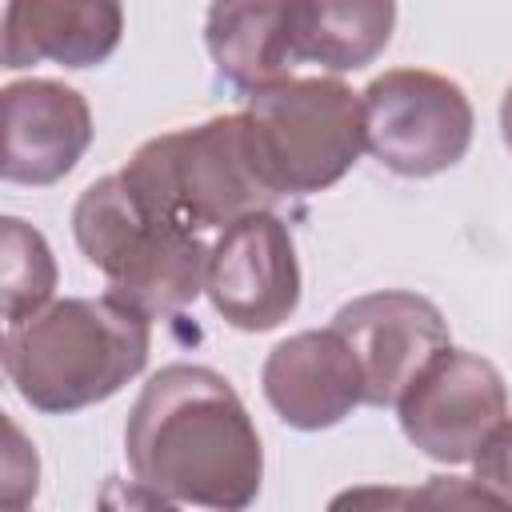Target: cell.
I'll return each instance as SVG.
<instances>
[{
	"instance_id": "8fae6325",
	"label": "cell",
	"mask_w": 512,
	"mask_h": 512,
	"mask_svg": "<svg viewBox=\"0 0 512 512\" xmlns=\"http://www.w3.org/2000/svg\"><path fill=\"white\" fill-rule=\"evenodd\" d=\"M260 388L272 412L300 432L332 428L364 404L360 360L332 324L280 340L260 368Z\"/></svg>"
},
{
	"instance_id": "3957f363",
	"label": "cell",
	"mask_w": 512,
	"mask_h": 512,
	"mask_svg": "<svg viewBox=\"0 0 512 512\" xmlns=\"http://www.w3.org/2000/svg\"><path fill=\"white\" fill-rule=\"evenodd\" d=\"M72 236L84 260L108 280V296L148 320L176 316L204 292L212 256L204 236L148 212L120 172L100 176L80 192Z\"/></svg>"
},
{
	"instance_id": "6da1fadb",
	"label": "cell",
	"mask_w": 512,
	"mask_h": 512,
	"mask_svg": "<svg viewBox=\"0 0 512 512\" xmlns=\"http://www.w3.org/2000/svg\"><path fill=\"white\" fill-rule=\"evenodd\" d=\"M128 468L160 504L248 508L264 448L240 392L204 364H168L136 396L124 428Z\"/></svg>"
},
{
	"instance_id": "277c9868",
	"label": "cell",
	"mask_w": 512,
	"mask_h": 512,
	"mask_svg": "<svg viewBox=\"0 0 512 512\" xmlns=\"http://www.w3.org/2000/svg\"><path fill=\"white\" fill-rule=\"evenodd\" d=\"M120 176L148 212L200 236L224 232L280 200L256 168L244 112L144 140Z\"/></svg>"
},
{
	"instance_id": "4fadbf2b",
	"label": "cell",
	"mask_w": 512,
	"mask_h": 512,
	"mask_svg": "<svg viewBox=\"0 0 512 512\" xmlns=\"http://www.w3.org/2000/svg\"><path fill=\"white\" fill-rule=\"evenodd\" d=\"M204 44L216 72L244 92L284 80L300 64L296 0H212Z\"/></svg>"
},
{
	"instance_id": "7c38bea8",
	"label": "cell",
	"mask_w": 512,
	"mask_h": 512,
	"mask_svg": "<svg viewBox=\"0 0 512 512\" xmlns=\"http://www.w3.org/2000/svg\"><path fill=\"white\" fill-rule=\"evenodd\" d=\"M4 68L40 60L64 68L104 64L124 36V0H4Z\"/></svg>"
},
{
	"instance_id": "ac0fdd59",
	"label": "cell",
	"mask_w": 512,
	"mask_h": 512,
	"mask_svg": "<svg viewBox=\"0 0 512 512\" xmlns=\"http://www.w3.org/2000/svg\"><path fill=\"white\" fill-rule=\"evenodd\" d=\"M500 136L512 148V84L504 88V100H500Z\"/></svg>"
},
{
	"instance_id": "5b68a950",
	"label": "cell",
	"mask_w": 512,
	"mask_h": 512,
	"mask_svg": "<svg viewBox=\"0 0 512 512\" xmlns=\"http://www.w3.org/2000/svg\"><path fill=\"white\" fill-rule=\"evenodd\" d=\"M248 144L276 196H312L344 180L364 152V104L336 76H284L248 92Z\"/></svg>"
},
{
	"instance_id": "9a60e30c",
	"label": "cell",
	"mask_w": 512,
	"mask_h": 512,
	"mask_svg": "<svg viewBox=\"0 0 512 512\" xmlns=\"http://www.w3.org/2000/svg\"><path fill=\"white\" fill-rule=\"evenodd\" d=\"M0 284H4V320L20 324L44 304H52L56 260L48 240L20 216L0 220Z\"/></svg>"
},
{
	"instance_id": "e0dca14e",
	"label": "cell",
	"mask_w": 512,
	"mask_h": 512,
	"mask_svg": "<svg viewBox=\"0 0 512 512\" xmlns=\"http://www.w3.org/2000/svg\"><path fill=\"white\" fill-rule=\"evenodd\" d=\"M476 484L492 492L500 508H512V416H504L472 456Z\"/></svg>"
},
{
	"instance_id": "5bb4252c",
	"label": "cell",
	"mask_w": 512,
	"mask_h": 512,
	"mask_svg": "<svg viewBox=\"0 0 512 512\" xmlns=\"http://www.w3.org/2000/svg\"><path fill=\"white\" fill-rule=\"evenodd\" d=\"M396 28V0H296V52L328 72L372 64Z\"/></svg>"
},
{
	"instance_id": "9c48e42d",
	"label": "cell",
	"mask_w": 512,
	"mask_h": 512,
	"mask_svg": "<svg viewBox=\"0 0 512 512\" xmlns=\"http://www.w3.org/2000/svg\"><path fill=\"white\" fill-rule=\"evenodd\" d=\"M332 328L352 344L360 372H364V404L388 408L412 384V376L452 344L444 312L404 288H380L368 296L348 300Z\"/></svg>"
},
{
	"instance_id": "ba28073f",
	"label": "cell",
	"mask_w": 512,
	"mask_h": 512,
	"mask_svg": "<svg viewBox=\"0 0 512 512\" xmlns=\"http://www.w3.org/2000/svg\"><path fill=\"white\" fill-rule=\"evenodd\" d=\"M204 292L216 316L240 332L280 328L300 304V260L288 224L268 208L228 224L212 244Z\"/></svg>"
},
{
	"instance_id": "2e32d148",
	"label": "cell",
	"mask_w": 512,
	"mask_h": 512,
	"mask_svg": "<svg viewBox=\"0 0 512 512\" xmlns=\"http://www.w3.org/2000/svg\"><path fill=\"white\" fill-rule=\"evenodd\" d=\"M40 488V460L32 440L20 432L12 416H4V456H0V508L20 512L36 500Z\"/></svg>"
},
{
	"instance_id": "7a4b0ae2",
	"label": "cell",
	"mask_w": 512,
	"mask_h": 512,
	"mask_svg": "<svg viewBox=\"0 0 512 512\" xmlns=\"http://www.w3.org/2000/svg\"><path fill=\"white\" fill-rule=\"evenodd\" d=\"M148 316L116 296H64L4 328V372L24 404L80 412L116 396L148 364Z\"/></svg>"
},
{
	"instance_id": "52a82bcc",
	"label": "cell",
	"mask_w": 512,
	"mask_h": 512,
	"mask_svg": "<svg viewBox=\"0 0 512 512\" xmlns=\"http://www.w3.org/2000/svg\"><path fill=\"white\" fill-rule=\"evenodd\" d=\"M404 436L440 464H468L484 436L508 416V388L492 360L440 348L396 400Z\"/></svg>"
},
{
	"instance_id": "8992f818",
	"label": "cell",
	"mask_w": 512,
	"mask_h": 512,
	"mask_svg": "<svg viewBox=\"0 0 512 512\" xmlns=\"http://www.w3.org/2000/svg\"><path fill=\"white\" fill-rule=\"evenodd\" d=\"M364 148L396 176L424 180L464 160L472 104L464 88L428 68H388L364 92Z\"/></svg>"
},
{
	"instance_id": "30bf717a",
	"label": "cell",
	"mask_w": 512,
	"mask_h": 512,
	"mask_svg": "<svg viewBox=\"0 0 512 512\" xmlns=\"http://www.w3.org/2000/svg\"><path fill=\"white\" fill-rule=\"evenodd\" d=\"M4 156L8 184L44 188L64 180L92 144L88 100L60 80H12L4 92Z\"/></svg>"
}]
</instances>
